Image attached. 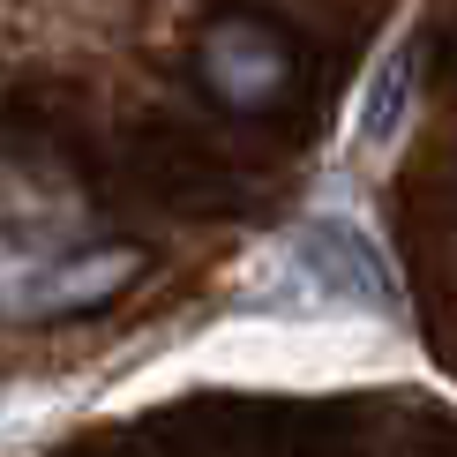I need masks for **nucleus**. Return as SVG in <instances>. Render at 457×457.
<instances>
[{
	"mask_svg": "<svg viewBox=\"0 0 457 457\" xmlns=\"http://www.w3.org/2000/svg\"><path fill=\"white\" fill-rule=\"evenodd\" d=\"M143 270H150V247H136V240H90V247H61V255H30L0 278V315H15V322L98 315Z\"/></svg>",
	"mask_w": 457,
	"mask_h": 457,
	"instance_id": "f257e3e1",
	"label": "nucleus"
},
{
	"mask_svg": "<svg viewBox=\"0 0 457 457\" xmlns=\"http://www.w3.org/2000/svg\"><path fill=\"white\" fill-rule=\"evenodd\" d=\"M293 68H300V46L270 15H218L195 37V75L225 112H270L293 90Z\"/></svg>",
	"mask_w": 457,
	"mask_h": 457,
	"instance_id": "f03ea898",
	"label": "nucleus"
},
{
	"mask_svg": "<svg viewBox=\"0 0 457 457\" xmlns=\"http://www.w3.org/2000/svg\"><path fill=\"white\" fill-rule=\"evenodd\" d=\"M285 262H293V278L308 285V293L337 300V308H375V315H390V308H397L390 262H383V247L360 233V225H337V218H308V225H293V240H285Z\"/></svg>",
	"mask_w": 457,
	"mask_h": 457,
	"instance_id": "7ed1b4c3",
	"label": "nucleus"
},
{
	"mask_svg": "<svg viewBox=\"0 0 457 457\" xmlns=\"http://www.w3.org/2000/svg\"><path fill=\"white\" fill-rule=\"evenodd\" d=\"M412 90H420V61H412V46H397L383 75L368 83V98H360V136H368L375 150L405 136V112H412Z\"/></svg>",
	"mask_w": 457,
	"mask_h": 457,
	"instance_id": "20e7f679",
	"label": "nucleus"
}]
</instances>
